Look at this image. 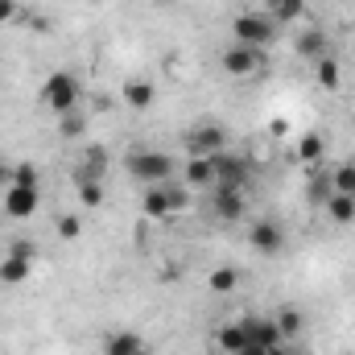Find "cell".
<instances>
[{"instance_id": "1", "label": "cell", "mask_w": 355, "mask_h": 355, "mask_svg": "<svg viewBox=\"0 0 355 355\" xmlns=\"http://www.w3.org/2000/svg\"><path fill=\"white\" fill-rule=\"evenodd\" d=\"M124 170H128V178H137V182H145V186H162V182L174 178L178 162L170 157V153H162V149H145V145H137V149H128Z\"/></svg>"}, {"instance_id": "2", "label": "cell", "mask_w": 355, "mask_h": 355, "mask_svg": "<svg viewBox=\"0 0 355 355\" xmlns=\"http://www.w3.org/2000/svg\"><path fill=\"white\" fill-rule=\"evenodd\" d=\"M79 99H83V87H79V79H75L71 71H54V75L42 83V103H46L54 116L75 112V107H79Z\"/></svg>"}, {"instance_id": "3", "label": "cell", "mask_w": 355, "mask_h": 355, "mask_svg": "<svg viewBox=\"0 0 355 355\" xmlns=\"http://www.w3.org/2000/svg\"><path fill=\"white\" fill-rule=\"evenodd\" d=\"M272 37H277V21H272V17H261V12H240V17L232 21V42H240V46L265 50Z\"/></svg>"}, {"instance_id": "4", "label": "cell", "mask_w": 355, "mask_h": 355, "mask_svg": "<svg viewBox=\"0 0 355 355\" xmlns=\"http://www.w3.org/2000/svg\"><path fill=\"white\" fill-rule=\"evenodd\" d=\"M219 67H223V75H232V79H252V75L265 71V50H252V46L232 42V46H223Z\"/></svg>"}, {"instance_id": "5", "label": "cell", "mask_w": 355, "mask_h": 355, "mask_svg": "<svg viewBox=\"0 0 355 355\" xmlns=\"http://www.w3.org/2000/svg\"><path fill=\"white\" fill-rule=\"evenodd\" d=\"M186 153L190 157H215V153H223L227 149V132H223V124H198V128H190L186 132Z\"/></svg>"}, {"instance_id": "6", "label": "cell", "mask_w": 355, "mask_h": 355, "mask_svg": "<svg viewBox=\"0 0 355 355\" xmlns=\"http://www.w3.org/2000/svg\"><path fill=\"white\" fill-rule=\"evenodd\" d=\"M211 215L223 223H240L248 215V190H232V186H211Z\"/></svg>"}, {"instance_id": "7", "label": "cell", "mask_w": 355, "mask_h": 355, "mask_svg": "<svg viewBox=\"0 0 355 355\" xmlns=\"http://www.w3.org/2000/svg\"><path fill=\"white\" fill-rule=\"evenodd\" d=\"M248 244H252L257 257H277L285 248V227L277 219H257L252 232H248Z\"/></svg>"}, {"instance_id": "8", "label": "cell", "mask_w": 355, "mask_h": 355, "mask_svg": "<svg viewBox=\"0 0 355 355\" xmlns=\"http://www.w3.org/2000/svg\"><path fill=\"white\" fill-rule=\"evenodd\" d=\"M240 331H244V343H248V347H261V352L277 347V343H285L281 331H277V322H272V318H261V314L240 318Z\"/></svg>"}, {"instance_id": "9", "label": "cell", "mask_w": 355, "mask_h": 355, "mask_svg": "<svg viewBox=\"0 0 355 355\" xmlns=\"http://www.w3.org/2000/svg\"><path fill=\"white\" fill-rule=\"evenodd\" d=\"M42 207V186H8L4 190V215L8 219H29Z\"/></svg>"}, {"instance_id": "10", "label": "cell", "mask_w": 355, "mask_h": 355, "mask_svg": "<svg viewBox=\"0 0 355 355\" xmlns=\"http://www.w3.org/2000/svg\"><path fill=\"white\" fill-rule=\"evenodd\" d=\"M215 162V186H232V190H248V162L232 157L227 149L211 157Z\"/></svg>"}, {"instance_id": "11", "label": "cell", "mask_w": 355, "mask_h": 355, "mask_svg": "<svg viewBox=\"0 0 355 355\" xmlns=\"http://www.w3.org/2000/svg\"><path fill=\"white\" fill-rule=\"evenodd\" d=\"M99 352L103 355H149V347H145V339L137 331H107Z\"/></svg>"}, {"instance_id": "12", "label": "cell", "mask_w": 355, "mask_h": 355, "mask_svg": "<svg viewBox=\"0 0 355 355\" xmlns=\"http://www.w3.org/2000/svg\"><path fill=\"white\" fill-rule=\"evenodd\" d=\"M293 50H297V58H310V62H318V58H327V54H331V37H327L322 29H306V33H297Z\"/></svg>"}, {"instance_id": "13", "label": "cell", "mask_w": 355, "mask_h": 355, "mask_svg": "<svg viewBox=\"0 0 355 355\" xmlns=\"http://www.w3.org/2000/svg\"><path fill=\"white\" fill-rule=\"evenodd\" d=\"M120 95H124V107H132V112H149L153 99H157V87H153L149 79H128Z\"/></svg>"}, {"instance_id": "14", "label": "cell", "mask_w": 355, "mask_h": 355, "mask_svg": "<svg viewBox=\"0 0 355 355\" xmlns=\"http://www.w3.org/2000/svg\"><path fill=\"white\" fill-rule=\"evenodd\" d=\"M141 211H145V219H170L174 215V207H170V194H166V186H145V194H141Z\"/></svg>"}, {"instance_id": "15", "label": "cell", "mask_w": 355, "mask_h": 355, "mask_svg": "<svg viewBox=\"0 0 355 355\" xmlns=\"http://www.w3.org/2000/svg\"><path fill=\"white\" fill-rule=\"evenodd\" d=\"M182 182L194 186V190H211L215 186V162L211 157H190L186 170H182Z\"/></svg>"}, {"instance_id": "16", "label": "cell", "mask_w": 355, "mask_h": 355, "mask_svg": "<svg viewBox=\"0 0 355 355\" xmlns=\"http://www.w3.org/2000/svg\"><path fill=\"white\" fill-rule=\"evenodd\" d=\"M314 79H318V87L322 91H339V83H343V67H339V58H335V54L318 58V62H314Z\"/></svg>"}, {"instance_id": "17", "label": "cell", "mask_w": 355, "mask_h": 355, "mask_svg": "<svg viewBox=\"0 0 355 355\" xmlns=\"http://www.w3.org/2000/svg\"><path fill=\"white\" fill-rule=\"evenodd\" d=\"M272 322H277V331H281V339L289 343V339H297L302 335V327H306V318H302V310L297 306H281L277 314H272Z\"/></svg>"}, {"instance_id": "18", "label": "cell", "mask_w": 355, "mask_h": 355, "mask_svg": "<svg viewBox=\"0 0 355 355\" xmlns=\"http://www.w3.org/2000/svg\"><path fill=\"white\" fill-rule=\"evenodd\" d=\"M322 153H327L322 132H306V137L297 141V162H302V166H318V162H322Z\"/></svg>"}, {"instance_id": "19", "label": "cell", "mask_w": 355, "mask_h": 355, "mask_svg": "<svg viewBox=\"0 0 355 355\" xmlns=\"http://www.w3.org/2000/svg\"><path fill=\"white\" fill-rule=\"evenodd\" d=\"M322 207H327L331 223H355V194H331Z\"/></svg>"}, {"instance_id": "20", "label": "cell", "mask_w": 355, "mask_h": 355, "mask_svg": "<svg viewBox=\"0 0 355 355\" xmlns=\"http://www.w3.org/2000/svg\"><path fill=\"white\" fill-rule=\"evenodd\" d=\"M29 268H33V261H25V257H4L0 261V281L21 285V281H29Z\"/></svg>"}, {"instance_id": "21", "label": "cell", "mask_w": 355, "mask_h": 355, "mask_svg": "<svg viewBox=\"0 0 355 355\" xmlns=\"http://www.w3.org/2000/svg\"><path fill=\"white\" fill-rule=\"evenodd\" d=\"M207 285H211V293H232V289L240 285V272H236L232 265H219V268H211Z\"/></svg>"}, {"instance_id": "22", "label": "cell", "mask_w": 355, "mask_h": 355, "mask_svg": "<svg viewBox=\"0 0 355 355\" xmlns=\"http://www.w3.org/2000/svg\"><path fill=\"white\" fill-rule=\"evenodd\" d=\"M215 343H219V352L223 355H240L248 343H244V331H240V322H232V327H223L219 335H215Z\"/></svg>"}, {"instance_id": "23", "label": "cell", "mask_w": 355, "mask_h": 355, "mask_svg": "<svg viewBox=\"0 0 355 355\" xmlns=\"http://www.w3.org/2000/svg\"><path fill=\"white\" fill-rule=\"evenodd\" d=\"M306 8H310L306 0H281V4L272 8V21H277V25H289V21H302V17H306Z\"/></svg>"}, {"instance_id": "24", "label": "cell", "mask_w": 355, "mask_h": 355, "mask_svg": "<svg viewBox=\"0 0 355 355\" xmlns=\"http://www.w3.org/2000/svg\"><path fill=\"white\" fill-rule=\"evenodd\" d=\"M75 190H79V207H87V211H95V207L103 202V186H99L95 178H83V182H75Z\"/></svg>"}, {"instance_id": "25", "label": "cell", "mask_w": 355, "mask_h": 355, "mask_svg": "<svg viewBox=\"0 0 355 355\" xmlns=\"http://www.w3.org/2000/svg\"><path fill=\"white\" fill-rule=\"evenodd\" d=\"M331 190L335 194H355V166H339L331 174Z\"/></svg>"}, {"instance_id": "26", "label": "cell", "mask_w": 355, "mask_h": 355, "mask_svg": "<svg viewBox=\"0 0 355 355\" xmlns=\"http://www.w3.org/2000/svg\"><path fill=\"white\" fill-rule=\"evenodd\" d=\"M79 236H83V219H79V211L62 215V219H58V240H79Z\"/></svg>"}, {"instance_id": "27", "label": "cell", "mask_w": 355, "mask_h": 355, "mask_svg": "<svg viewBox=\"0 0 355 355\" xmlns=\"http://www.w3.org/2000/svg\"><path fill=\"white\" fill-rule=\"evenodd\" d=\"M162 186H166V194H170V207H174V211H186V207H190V190H186L182 182L170 178V182H162Z\"/></svg>"}, {"instance_id": "28", "label": "cell", "mask_w": 355, "mask_h": 355, "mask_svg": "<svg viewBox=\"0 0 355 355\" xmlns=\"http://www.w3.org/2000/svg\"><path fill=\"white\" fill-rule=\"evenodd\" d=\"M58 120H62V137H71V141L87 132V120H83L79 112H67V116H58Z\"/></svg>"}, {"instance_id": "29", "label": "cell", "mask_w": 355, "mask_h": 355, "mask_svg": "<svg viewBox=\"0 0 355 355\" xmlns=\"http://www.w3.org/2000/svg\"><path fill=\"white\" fill-rule=\"evenodd\" d=\"M12 186H42V178H37V166H29V162L12 166Z\"/></svg>"}, {"instance_id": "30", "label": "cell", "mask_w": 355, "mask_h": 355, "mask_svg": "<svg viewBox=\"0 0 355 355\" xmlns=\"http://www.w3.org/2000/svg\"><path fill=\"white\" fill-rule=\"evenodd\" d=\"M331 194H335V190H331V174H314L310 178V198H314V202H327Z\"/></svg>"}, {"instance_id": "31", "label": "cell", "mask_w": 355, "mask_h": 355, "mask_svg": "<svg viewBox=\"0 0 355 355\" xmlns=\"http://www.w3.org/2000/svg\"><path fill=\"white\" fill-rule=\"evenodd\" d=\"M8 257H25V261H33L37 248H33V240H12V244H8Z\"/></svg>"}, {"instance_id": "32", "label": "cell", "mask_w": 355, "mask_h": 355, "mask_svg": "<svg viewBox=\"0 0 355 355\" xmlns=\"http://www.w3.org/2000/svg\"><path fill=\"white\" fill-rule=\"evenodd\" d=\"M17 17V0H0V25Z\"/></svg>"}, {"instance_id": "33", "label": "cell", "mask_w": 355, "mask_h": 355, "mask_svg": "<svg viewBox=\"0 0 355 355\" xmlns=\"http://www.w3.org/2000/svg\"><path fill=\"white\" fill-rule=\"evenodd\" d=\"M0 186H4V190L12 186V166H8V162H0Z\"/></svg>"}, {"instance_id": "34", "label": "cell", "mask_w": 355, "mask_h": 355, "mask_svg": "<svg viewBox=\"0 0 355 355\" xmlns=\"http://www.w3.org/2000/svg\"><path fill=\"white\" fill-rule=\"evenodd\" d=\"M268 355H306V352H297V347H289V343H277V347H268Z\"/></svg>"}, {"instance_id": "35", "label": "cell", "mask_w": 355, "mask_h": 355, "mask_svg": "<svg viewBox=\"0 0 355 355\" xmlns=\"http://www.w3.org/2000/svg\"><path fill=\"white\" fill-rule=\"evenodd\" d=\"M277 4H281V0H265V8H268V12H272V8H277Z\"/></svg>"}, {"instance_id": "36", "label": "cell", "mask_w": 355, "mask_h": 355, "mask_svg": "<svg viewBox=\"0 0 355 355\" xmlns=\"http://www.w3.org/2000/svg\"><path fill=\"white\" fill-rule=\"evenodd\" d=\"M339 355H352V352H339Z\"/></svg>"}]
</instances>
